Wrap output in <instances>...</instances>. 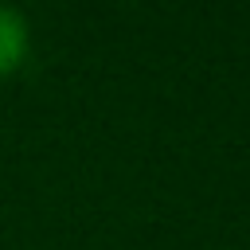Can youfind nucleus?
Wrapping results in <instances>:
<instances>
[{"label": "nucleus", "instance_id": "nucleus-1", "mask_svg": "<svg viewBox=\"0 0 250 250\" xmlns=\"http://www.w3.org/2000/svg\"><path fill=\"white\" fill-rule=\"evenodd\" d=\"M31 51V27L27 16L12 4H0V78L16 74Z\"/></svg>", "mask_w": 250, "mask_h": 250}]
</instances>
